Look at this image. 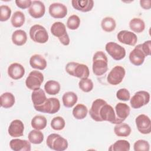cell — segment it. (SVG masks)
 <instances>
[{"label":"cell","instance_id":"6da1fadb","mask_svg":"<svg viewBox=\"0 0 151 151\" xmlns=\"http://www.w3.org/2000/svg\"><path fill=\"white\" fill-rule=\"evenodd\" d=\"M90 117L96 122L107 121L116 123V114L113 107L101 99L95 100L89 111Z\"/></svg>","mask_w":151,"mask_h":151},{"label":"cell","instance_id":"7a4b0ae2","mask_svg":"<svg viewBox=\"0 0 151 151\" xmlns=\"http://www.w3.org/2000/svg\"><path fill=\"white\" fill-rule=\"evenodd\" d=\"M92 69L93 73L97 76H102L107 72L108 70V59L104 52L98 51L94 54Z\"/></svg>","mask_w":151,"mask_h":151},{"label":"cell","instance_id":"3957f363","mask_svg":"<svg viewBox=\"0 0 151 151\" xmlns=\"http://www.w3.org/2000/svg\"><path fill=\"white\" fill-rule=\"evenodd\" d=\"M65 71L70 76L81 79L88 78L90 75L88 67L86 64L74 61L70 62L66 64Z\"/></svg>","mask_w":151,"mask_h":151},{"label":"cell","instance_id":"277c9868","mask_svg":"<svg viewBox=\"0 0 151 151\" xmlns=\"http://www.w3.org/2000/svg\"><path fill=\"white\" fill-rule=\"evenodd\" d=\"M46 144L50 149L56 151H64L68 146L67 140L57 133L49 134L46 140Z\"/></svg>","mask_w":151,"mask_h":151},{"label":"cell","instance_id":"5b68a950","mask_svg":"<svg viewBox=\"0 0 151 151\" xmlns=\"http://www.w3.org/2000/svg\"><path fill=\"white\" fill-rule=\"evenodd\" d=\"M52 34L58 38L60 42L64 45H68L70 44V38L67 34L65 25L61 22H55L50 28Z\"/></svg>","mask_w":151,"mask_h":151},{"label":"cell","instance_id":"8992f818","mask_svg":"<svg viewBox=\"0 0 151 151\" xmlns=\"http://www.w3.org/2000/svg\"><path fill=\"white\" fill-rule=\"evenodd\" d=\"M29 37L35 42L39 44H44L47 42L49 38L48 34L45 27L35 24L32 25L29 29Z\"/></svg>","mask_w":151,"mask_h":151},{"label":"cell","instance_id":"52a82bcc","mask_svg":"<svg viewBox=\"0 0 151 151\" xmlns=\"http://www.w3.org/2000/svg\"><path fill=\"white\" fill-rule=\"evenodd\" d=\"M34 107L37 111L41 113L54 114L59 111L60 102L57 98L51 97L47 99L42 104Z\"/></svg>","mask_w":151,"mask_h":151},{"label":"cell","instance_id":"ba28073f","mask_svg":"<svg viewBox=\"0 0 151 151\" xmlns=\"http://www.w3.org/2000/svg\"><path fill=\"white\" fill-rule=\"evenodd\" d=\"M44 81V76L42 73L37 70H34L29 73L25 80L27 87L31 90L40 88Z\"/></svg>","mask_w":151,"mask_h":151},{"label":"cell","instance_id":"9c48e42d","mask_svg":"<svg viewBox=\"0 0 151 151\" xmlns=\"http://www.w3.org/2000/svg\"><path fill=\"white\" fill-rule=\"evenodd\" d=\"M106 51L114 60L119 61L126 56V50L124 47L114 42H109L105 46Z\"/></svg>","mask_w":151,"mask_h":151},{"label":"cell","instance_id":"30bf717a","mask_svg":"<svg viewBox=\"0 0 151 151\" xmlns=\"http://www.w3.org/2000/svg\"><path fill=\"white\" fill-rule=\"evenodd\" d=\"M130 99V103L133 109H139L149 103L150 94L144 90L137 91Z\"/></svg>","mask_w":151,"mask_h":151},{"label":"cell","instance_id":"8fae6325","mask_svg":"<svg viewBox=\"0 0 151 151\" xmlns=\"http://www.w3.org/2000/svg\"><path fill=\"white\" fill-rule=\"evenodd\" d=\"M126 74L125 69L121 65L113 67L107 77V82L113 86L120 84L123 80Z\"/></svg>","mask_w":151,"mask_h":151},{"label":"cell","instance_id":"7c38bea8","mask_svg":"<svg viewBox=\"0 0 151 151\" xmlns=\"http://www.w3.org/2000/svg\"><path fill=\"white\" fill-rule=\"evenodd\" d=\"M135 123L138 131L144 134H149L151 132V121L146 114L139 115L135 119Z\"/></svg>","mask_w":151,"mask_h":151},{"label":"cell","instance_id":"4fadbf2b","mask_svg":"<svg viewBox=\"0 0 151 151\" xmlns=\"http://www.w3.org/2000/svg\"><path fill=\"white\" fill-rule=\"evenodd\" d=\"M130 111V107L126 103H118L115 106L116 123L119 124L123 122L129 116Z\"/></svg>","mask_w":151,"mask_h":151},{"label":"cell","instance_id":"5bb4252c","mask_svg":"<svg viewBox=\"0 0 151 151\" xmlns=\"http://www.w3.org/2000/svg\"><path fill=\"white\" fill-rule=\"evenodd\" d=\"M50 15L54 18H63L67 14V6L61 3L51 4L48 8Z\"/></svg>","mask_w":151,"mask_h":151},{"label":"cell","instance_id":"9a60e30c","mask_svg":"<svg viewBox=\"0 0 151 151\" xmlns=\"http://www.w3.org/2000/svg\"><path fill=\"white\" fill-rule=\"evenodd\" d=\"M146 55L144 54L141 44L137 45L129 54V60L132 64L134 65H141L145 61Z\"/></svg>","mask_w":151,"mask_h":151},{"label":"cell","instance_id":"2e32d148","mask_svg":"<svg viewBox=\"0 0 151 151\" xmlns=\"http://www.w3.org/2000/svg\"><path fill=\"white\" fill-rule=\"evenodd\" d=\"M117 38L121 43L130 46L135 45L137 41V35L134 33L127 30L120 31L117 34Z\"/></svg>","mask_w":151,"mask_h":151},{"label":"cell","instance_id":"e0dca14e","mask_svg":"<svg viewBox=\"0 0 151 151\" xmlns=\"http://www.w3.org/2000/svg\"><path fill=\"white\" fill-rule=\"evenodd\" d=\"M28 11L32 18H40L45 14V7L44 3L41 1H33Z\"/></svg>","mask_w":151,"mask_h":151},{"label":"cell","instance_id":"ac0fdd59","mask_svg":"<svg viewBox=\"0 0 151 151\" xmlns=\"http://www.w3.org/2000/svg\"><path fill=\"white\" fill-rule=\"evenodd\" d=\"M24 125L22 122L18 119L12 120L8 129V134L12 137H21L24 134Z\"/></svg>","mask_w":151,"mask_h":151},{"label":"cell","instance_id":"d6986e66","mask_svg":"<svg viewBox=\"0 0 151 151\" xmlns=\"http://www.w3.org/2000/svg\"><path fill=\"white\" fill-rule=\"evenodd\" d=\"M8 74L13 80H19L24 76L25 68L19 63H12L8 68Z\"/></svg>","mask_w":151,"mask_h":151},{"label":"cell","instance_id":"ffe728a7","mask_svg":"<svg viewBox=\"0 0 151 151\" xmlns=\"http://www.w3.org/2000/svg\"><path fill=\"white\" fill-rule=\"evenodd\" d=\"M9 146L14 151H30L31 150L29 141L19 139H12L9 142Z\"/></svg>","mask_w":151,"mask_h":151},{"label":"cell","instance_id":"44dd1931","mask_svg":"<svg viewBox=\"0 0 151 151\" xmlns=\"http://www.w3.org/2000/svg\"><path fill=\"white\" fill-rule=\"evenodd\" d=\"M71 4L76 10L86 12L93 9L94 1L93 0H73L71 1Z\"/></svg>","mask_w":151,"mask_h":151},{"label":"cell","instance_id":"7402d4cb","mask_svg":"<svg viewBox=\"0 0 151 151\" xmlns=\"http://www.w3.org/2000/svg\"><path fill=\"white\" fill-rule=\"evenodd\" d=\"M29 64L33 68L43 70L47 67V61L41 54H34L29 59Z\"/></svg>","mask_w":151,"mask_h":151},{"label":"cell","instance_id":"603a6c76","mask_svg":"<svg viewBox=\"0 0 151 151\" xmlns=\"http://www.w3.org/2000/svg\"><path fill=\"white\" fill-rule=\"evenodd\" d=\"M47 99L45 91L41 88L32 91L31 94V100L34 107L38 106L42 104Z\"/></svg>","mask_w":151,"mask_h":151},{"label":"cell","instance_id":"cb8c5ba5","mask_svg":"<svg viewBox=\"0 0 151 151\" xmlns=\"http://www.w3.org/2000/svg\"><path fill=\"white\" fill-rule=\"evenodd\" d=\"M12 42L18 46L24 45L27 41V35L25 31L22 29H17L12 34Z\"/></svg>","mask_w":151,"mask_h":151},{"label":"cell","instance_id":"d4e9b609","mask_svg":"<svg viewBox=\"0 0 151 151\" xmlns=\"http://www.w3.org/2000/svg\"><path fill=\"white\" fill-rule=\"evenodd\" d=\"M62 100L63 105L65 107L71 108L73 107L77 102L78 97L74 92L67 91L63 94Z\"/></svg>","mask_w":151,"mask_h":151},{"label":"cell","instance_id":"484cf974","mask_svg":"<svg viewBox=\"0 0 151 151\" xmlns=\"http://www.w3.org/2000/svg\"><path fill=\"white\" fill-rule=\"evenodd\" d=\"M114 132L119 137H127L130 134L132 129L129 124L122 122L114 126Z\"/></svg>","mask_w":151,"mask_h":151},{"label":"cell","instance_id":"4316f807","mask_svg":"<svg viewBox=\"0 0 151 151\" xmlns=\"http://www.w3.org/2000/svg\"><path fill=\"white\" fill-rule=\"evenodd\" d=\"M1 106L5 109H9L12 107L15 100L14 94L10 92H5L0 97Z\"/></svg>","mask_w":151,"mask_h":151},{"label":"cell","instance_id":"83f0119b","mask_svg":"<svg viewBox=\"0 0 151 151\" xmlns=\"http://www.w3.org/2000/svg\"><path fill=\"white\" fill-rule=\"evenodd\" d=\"M60 83L55 80H48L44 85V90L49 95H56L60 91Z\"/></svg>","mask_w":151,"mask_h":151},{"label":"cell","instance_id":"f1b7e54d","mask_svg":"<svg viewBox=\"0 0 151 151\" xmlns=\"http://www.w3.org/2000/svg\"><path fill=\"white\" fill-rule=\"evenodd\" d=\"M129 27L132 31L136 33H140L144 31L145 24L142 19L133 18L129 22Z\"/></svg>","mask_w":151,"mask_h":151},{"label":"cell","instance_id":"f546056e","mask_svg":"<svg viewBox=\"0 0 151 151\" xmlns=\"http://www.w3.org/2000/svg\"><path fill=\"white\" fill-rule=\"evenodd\" d=\"M47 121L45 116L42 115H36L31 120V126L37 130H42L47 126Z\"/></svg>","mask_w":151,"mask_h":151},{"label":"cell","instance_id":"4dcf8cb0","mask_svg":"<svg viewBox=\"0 0 151 151\" xmlns=\"http://www.w3.org/2000/svg\"><path fill=\"white\" fill-rule=\"evenodd\" d=\"M25 21V17L24 13L21 11H15L13 14L11 19V22L12 25L15 28H19L22 27Z\"/></svg>","mask_w":151,"mask_h":151},{"label":"cell","instance_id":"1f68e13d","mask_svg":"<svg viewBox=\"0 0 151 151\" xmlns=\"http://www.w3.org/2000/svg\"><path fill=\"white\" fill-rule=\"evenodd\" d=\"M130 148V143L126 140H119L111 145L109 148L111 151H129Z\"/></svg>","mask_w":151,"mask_h":151},{"label":"cell","instance_id":"d6a6232c","mask_svg":"<svg viewBox=\"0 0 151 151\" xmlns=\"http://www.w3.org/2000/svg\"><path fill=\"white\" fill-rule=\"evenodd\" d=\"M73 116L78 120L84 119L87 115V107L83 104H77L73 110Z\"/></svg>","mask_w":151,"mask_h":151},{"label":"cell","instance_id":"836d02e7","mask_svg":"<svg viewBox=\"0 0 151 151\" xmlns=\"http://www.w3.org/2000/svg\"><path fill=\"white\" fill-rule=\"evenodd\" d=\"M28 140L32 144L38 145L41 143L44 140V134L39 130H32L28 135Z\"/></svg>","mask_w":151,"mask_h":151},{"label":"cell","instance_id":"e575fe53","mask_svg":"<svg viewBox=\"0 0 151 151\" xmlns=\"http://www.w3.org/2000/svg\"><path fill=\"white\" fill-rule=\"evenodd\" d=\"M116 26V23L114 18L110 17H107L104 18L101 22V27L106 32H112L115 29Z\"/></svg>","mask_w":151,"mask_h":151},{"label":"cell","instance_id":"d590c367","mask_svg":"<svg viewBox=\"0 0 151 151\" xmlns=\"http://www.w3.org/2000/svg\"><path fill=\"white\" fill-rule=\"evenodd\" d=\"M78 87L83 91L88 93L91 91L94 87L92 80L90 78H82L78 82Z\"/></svg>","mask_w":151,"mask_h":151},{"label":"cell","instance_id":"8d00e7d4","mask_svg":"<svg viewBox=\"0 0 151 151\" xmlns=\"http://www.w3.org/2000/svg\"><path fill=\"white\" fill-rule=\"evenodd\" d=\"M51 126L52 129L55 130H63L65 125V122L64 119L60 116H57L54 117L51 121Z\"/></svg>","mask_w":151,"mask_h":151},{"label":"cell","instance_id":"74e56055","mask_svg":"<svg viewBox=\"0 0 151 151\" xmlns=\"http://www.w3.org/2000/svg\"><path fill=\"white\" fill-rule=\"evenodd\" d=\"M80 24V19L78 16L76 15H72L70 16L67 21V27L71 30L77 29Z\"/></svg>","mask_w":151,"mask_h":151},{"label":"cell","instance_id":"f35d334b","mask_svg":"<svg viewBox=\"0 0 151 151\" xmlns=\"http://www.w3.org/2000/svg\"><path fill=\"white\" fill-rule=\"evenodd\" d=\"M133 149L134 151H149L150 149V145L147 141L139 139L134 142Z\"/></svg>","mask_w":151,"mask_h":151},{"label":"cell","instance_id":"ab89813d","mask_svg":"<svg viewBox=\"0 0 151 151\" xmlns=\"http://www.w3.org/2000/svg\"><path fill=\"white\" fill-rule=\"evenodd\" d=\"M0 21L2 22L8 21L11 14V9L8 5H2L0 6Z\"/></svg>","mask_w":151,"mask_h":151},{"label":"cell","instance_id":"60d3db41","mask_svg":"<svg viewBox=\"0 0 151 151\" xmlns=\"http://www.w3.org/2000/svg\"><path fill=\"white\" fill-rule=\"evenodd\" d=\"M116 97L120 100L128 101L130 99V94L127 89L123 88L116 92Z\"/></svg>","mask_w":151,"mask_h":151},{"label":"cell","instance_id":"b9f144b4","mask_svg":"<svg viewBox=\"0 0 151 151\" xmlns=\"http://www.w3.org/2000/svg\"><path fill=\"white\" fill-rule=\"evenodd\" d=\"M32 3L31 0H16L15 4L18 7L21 9L29 8Z\"/></svg>","mask_w":151,"mask_h":151},{"label":"cell","instance_id":"7bdbcfd3","mask_svg":"<svg viewBox=\"0 0 151 151\" xmlns=\"http://www.w3.org/2000/svg\"><path fill=\"white\" fill-rule=\"evenodd\" d=\"M141 47L146 57L150 55V51H151V41L150 40H147L144 42L143 44H141Z\"/></svg>","mask_w":151,"mask_h":151},{"label":"cell","instance_id":"ee69618b","mask_svg":"<svg viewBox=\"0 0 151 151\" xmlns=\"http://www.w3.org/2000/svg\"><path fill=\"white\" fill-rule=\"evenodd\" d=\"M140 6L143 9H149L151 8V1L150 0L140 1Z\"/></svg>","mask_w":151,"mask_h":151}]
</instances>
